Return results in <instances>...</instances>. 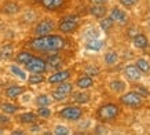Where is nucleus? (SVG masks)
Listing matches in <instances>:
<instances>
[{"label":"nucleus","mask_w":150,"mask_h":135,"mask_svg":"<svg viewBox=\"0 0 150 135\" xmlns=\"http://www.w3.org/2000/svg\"><path fill=\"white\" fill-rule=\"evenodd\" d=\"M30 47L40 53H58L59 50L64 48L65 39L59 35H43L33 39L30 43Z\"/></svg>","instance_id":"f257e3e1"},{"label":"nucleus","mask_w":150,"mask_h":135,"mask_svg":"<svg viewBox=\"0 0 150 135\" xmlns=\"http://www.w3.org/2000/svg\"><path fill=\"white\" fill-rule=\"evenodd\" d=\"M96 116L102 122H110L114 120L118 116V106L116 104H106L102 105L98 110H96Z\"/></svg>","instance_id":"f03ea898"},{"label":"nucleus","mask_w":150,"mask_h":135,"mask_svg":"<svg viewBox=\"0 0 150 135\" xmlns=\"http://www.w3.org/2000/svg\"><path fill=\"white\" fill-rule=\"evenodd\" d=\"M120 102L128 108H141L143 105V97H141L137 91H129L120 97Z\"/></svg>","instance_id":"7ed1b4c3"},{"label":"nucleus","mask_w":150,"mask_h":135,"mask_svg":"<svg viewBox=\"0 0 150 135\" xmlns=\"http://www.w3.org/2000/svg\"><path fill=\"white\" fill-rule=\"evenodd\" d=\"M59 116L62 119H66V120H70V122H76L79 119H81L83 116V110L77 106H69V108H65L59 112Z\"/></svg>","instance_id":"20e7f679"},{"label":"nucleus","mask_w":150,"mask_h":135,"mask_svg":"<svg viewBox=\"0 0 150 135\" xmlns=\"http://www.w3.org/2000/svg\"><path fill=\"white\" fill-rule=\"evenodd\" d=\"M72 91H73L72 84L62 81V83H59V86L57 87V90L52 92V97H54L57 101H64L66 97H69V95L72 94Z\"/></svg>","instance_id":"39448f33"},{"label":"nucleus","mask_w":150,"mask_h":135,"mask_svg":"<svg viewBox=\"0 0 150 135\" xmlns=\"http://www.w3.org/2000/svg\"><path fill=\"white\" fill-rule=\"evenodd\" d=\"M25 66H26V69L29 72H32V73H43V72H46V69H47V62L44 59L33 57Z\"/></svg>","instance_id":"423d86ee"},{"label":"nucleus","mask_w":150,"mask_h":135,"mask_svg":"<svg viewBox=\"0 0 150 135\" xmlns=\"http://www.w3.org/2000/svg\"><path fill=\"white\" fill-rule=\"evenodd\" d=\"M55 23L50 19H44V21H40V22L36 25L35 28V35L36 36H43V35H48L54 31Z\"/></svg>","instance_id":"0eeeda50"},{"label":"nucleus","mask_w":150,"mask_h":135,"mask_svg":"<svg viewBox=\"0 0 150 135\" xmlns=\"http://www.w3.org/2000/svg\"><path fill=\"white\" fill-rule=\"evenodd\" d=\"M124 76L131 81H138L141 80L142 72L139 70V68L137 65H128V66L124 68Z\"/></svg>","instance_id":"6e6552de"},{"label":"nucleus","mask_w":150,"mask_h":135,"mask_svg":"<svg viewBox=\"0 0 150 135\" xmlns=\"http://www.w3.org/2000/svg\"><path fill=\"white\" fill-rule=\"evenodd\" d=\"M70 77V72L69 70H61V72H55L54 75H51L48 77V83L50 84H59L62 81H66Z\"/></svg>","instance_id":"1a4fd4ad"},{"label":"nucleus","mask_w":150,"mask_h":135,"mask_svg":"<svg viewBox=\"0 0 150 135\" xmlns=\"http://www.w3.org/2000/svg\"><path fill=\"white\" fill-rule=\"evenodd\" d=\"M58 29L62 33H72L77 29V22L76 21H73V19H64L62 22L59 23Z\"/></svg>","instance_id":"9d476101"},{"label":"nucleus","mask_w":150,"mask_h":135,"mask_svg":"<svg viewBox=\"0 0 150 135\" xmlns=\"http://www.w3.org/2000/svg\"><path fill=\"white\" fill-rule=\"evenodd\" d=\"M109 18L112 19V21H116V22H125L127 21V14L124 13V11H121L120 9H113L112 11H110V15Z\"/></svg>","instance_id":"9b49d317"},{"label":"nucleus","mask_w":150,"mask_h":135,"mask_svg":"<svg viewBox=\"0 0 150 135\" xmlns=\"http://www.w3.org/2000/svg\"><path fill=\"white\" fill-rule=\"evenodd\" d=\"M90 13H91V15H94L95 18H103L105 15H106V13H108V9L105 7L103 4H95L92 6L91 9H90Z\"/></svg>","instance_id":"f8f14e48"},{"label":"nucleus","mask_w":150,"mask_h":135,"mask_svg":"<svg viewBox=\"0 0 150 135\" xmlns=\"http://www.w3.org/2000/svg\"><path fill=\"white\" fill-rule=\"evenodd\" d=\"M76 84H77L79 88H83V90H86V88H90V87H92V84H94V80H92L91 76H81L79 77L77 81H76Z\"/></svg>","instance_id":"ddd939ff"},{"label":"nucleus","mask_w":150,"mask_h":135,"mask_svg":"<svg viewBox=\"0 0 150 135\" xmlns=\"http://www.w3.org/2000/svg\"><path fill=\"white\" fill-rule=\"evenodd\" d=\"M147 44H149V40L143 33H138L137 36H134V45L137 48H146Z\"/></svg>","instance_id":"4468645a"},{"label":"nucleus","mask_w":150,"mask_h":135,"mask_svg":"<svg viewBox=\"0 0 150 135\" xmlns=\"http://www.w3.org/2000/svg\"><path fill=\"white\" fill-rule=\"evenodd\" d=\"M41 4L47 10H57L64 4V0H41Z\"/></svg>","instance_id":"2eb2a0df"},{"label":"nucleus","mask_w":150,"mask_h":135,"mask_svg":"<svg viewBox=\"0 0 150 135\" xmlns=\"http://www.w3.org/2000/svg\"><path fill=\"white\" fill-rule=\"evenodd\" d=\"M23 91L25 88L21 86H13V87H8L7 90H6V95L8 97V98H17L18 95L23 94Z\"/></svg>","instance_id":"dca6fc26"},{"label":"nucleus","mask_w":150,"mask_h":135,"mask_svg":"<svg viewBox=\"0 0 150 135\" xmlns=\"http://www.w3.org/2000/svg\"><path fill=\"white\" fill-rule=\"evenodd\" d=\"M86 47L88 50H91V51H99L103 47V41L98 40V39H90V40L87 41Z\"/></svg>","instance_id":"f3484780"},{"label":"nucleus","mask_w":150,"mask_h":135,"mask_svg":"<svg viewBox=\"0 0 150 135\" xmlns=\"http://www.w3.org/2000/svg\"><path fill=\"white\" fill-rule=\"evenodd\" d=\"M37 120V114L36 113H32V112H28V113H22L21 116H19V122L21 123H35Z\"/></svg>","instance_id":"a211bd4d"},{"label":"nucleus","mask_w":150,"mask_h":135,"mask_svg":"<svg viewBox=\"0 0 150 135\" xmlns=\"http://www.w3.org/2000/svg\"><path fill=\"white\" fill-rule=\"evenodd\" d=\"M110 90L114 91V92H123L124 90H125V83H123V81H120V80H113V81H110Z\"/></svg>","instance_id":"6ab92c4d"},{"label":"nucleus","mask_w":150,"mask_h":135,"mask_svg":"<svg viewBox=\"0 0 150 135\" xmlns=\"http://www.w3.org/2000/svg\"><path fill=\"white\" fill-rule=\"evenodd\" d=\"M33 58V55L30 54V53H28V51H22V53H19L18 55H17V58H15V61L18 63H23V65H26L30 59Z\"/></svg>","instance_id":"aec40b11"},{"label":"nucleus","mask_w":150,"mask_h":135,"mask_svg":"<svg viewBox=\"0 0 150 135\" xmlns=\"http://www.w3.org/2000/svg\"><path fill=\"white\" fill-rule=\"evenodd\" d=\"M105 62H106V65H109V66H113V65H116L118 62V55L114 51H110V53H108V54L105 55Z\"/></svg>","instance_id":"412c9836"},{"label":"nucleus","mask_w":150,"mask_h":135,"mask_svg":"<svg viewBox=\"0 0 150 135\" xmlns=\"http://www.w3.org/2000/svg\"><path fill=\"white\" fill-rule=\"evenodd\" d=\"M3 11H4L6 14H17L19 11V6L17 4V3L8 1V3H6V4L3 6Z\"/></svg>","instance_id":"4be33fe9"},{"label":"nucleus","mask_w":150,"mask_h":135,"mask_svg":"<svg viewBox=\"0 0 150 135\" xmlns=\"http://www.w3.org/2000/svg\"><path fill=\"white\" fill-rule=\"evenodd\" d=\"M135 65L139 68V70H141L142 73H150V63H149V61H146V59H143V58H139Z\"/></svg>","instance_id":"5701e85b"},{"label":"nucleus","mask_w":150,"mask_h":135,"mask_svg":"<svg viewBox=\"0 0 150 135\" xmlns=\"http://www.w3.org/2000/svg\"><path fill=\"white\" fill-rule=\"evenodd\" d=\"M99 23H100V28H102V29H103L105 32H109L110 29L113 28L114 21H112V19H110L109 17H103V18H100Z\"/></svg>","instance_id":"b1692460"},{"label":"nucleus","mask_w":150,"mask_h":135,"mask_svg":"<svg viewBox=\"0 0 150 135\" xmlns=\"http://www.w3.org/2000/svg\"><path fill=\"white\" fill-rule=\"evenodd\" d=\"M36 105L37 106H48L51 105V98L46 94H41L36 98Z\"/></svg>","instance_id":"393cba45"},{"label":"nucleus","mask_w":150,"mask_h":135,"mask_svg":"<svg viewBox=\"0 0 150 135\" xmlns=\"http://www.w3.org/2000/svg\"><path fill=\"white\" fill-rule=\"evenodd\" d=\"M73 99L76 102H79V104H87L90 101V95L87 92H77V94L73 95Z\"/></svg>","instance_id":"a878e982"},{"label":"nucleus","mask_w":150,"mask_h":135,"mask_svg":"<svg viewBox=\"0 0 150 135\" xmlns=\"http://www.w3.org/2000/svg\"><path fill=\"white\" fill-rule=\"evenodd\" d=\"M11 55H13V45L6 44L4 47L1 48V51H0V57L4 59H8V58H11Z\"/></svg>","instance_id":"bb28decb"},{"label":"nucleus","mask_w":150,"mask_h":135,"mask_svg":"<svg viewBox=\"0 0 150 135\" xmlns=\"http://www.w3.org/2000/svg\"><path fill=\"white\" fill-rule=\"evenodd\" d=\"M28 81L30 84H40L44 81V76H43V73H33L32 76L28 79Z\"/></svg>","instance_id":"cd10ccee"},{"label":"nucleus","mask_w":150,"mask_h":135,"mask_svg":"<svg viewBox=\"0 0 150 135\" xmlns=\"http://www.w3.org/2000/svg\"><path fill=\"white\" fill-rule=\"evenodd\" d=\"M0 109H1L4 113H7V114H13V113H15L18 110V108L13 104H1L0 105Z\"/></svg>","instance_id":"c85d7f7f"},{"label":"nucleus","mask_w":150,"mask_h":135,"mask_svg":"<svg viewBox=\"0 0 150 135\" xmlns=\"http://www.w3.org/2000/svg\"><path fill=\"white\" fill-rule=\"evenodd\" d=\"M37 116L43 117V119H48L51 116V110L48 106H39V110H37Z\"/></svg>","instance_id":"c756f323"},{"label":"nucleus","mask_w":150,"mask_h":135,"mask_svg":"<svg viewBox=\"0 0 150 135\" xmlns=\"http://www.w3.org/2000/svg\"><path fill=\"white\" fill-rule=\"evenodd\" d=\"M61 62H62V59L59 58L58 55H51L50 58H48V61H47V63L52 68H58L61 65Z\"/></svg>","instance_id":"7c9ffc66"},{"label":"nucleus","mask_w":150,"mask_h":135,"mask_svg":"<svg viewBox=\"0 0 150 135\" xmlns=\"http://www.w3.org/2000/svg\"><path fill=\"white\" fill-rule=\"evenodd\" d=\"M69 132H70L69 128L65 126H57L54 130V134H57V135H68Z\"/></svg>","instance_id":"2f4dec72"},{"label":"nucleus","mask_w":150,"mask_h":135,"mask_svg":"<svg viewBox=\"0 0 150 135\" xmlns=\"http://www.w3.org/2000/svg\"><path fill=\"white\" fill-rule=\"evenodd\" d=\"M11 72H13L14 75H17V76H18L19 79H22V80H25V79H26L25 72H22V70H21L18 66H15V65H13V66H11Z\"/></svg>","instance_id":"473e14b6"},{"label":"nucleus","mask_w":150,"mask_h":135,"mask_svg":"<svg viewBox=\"0 0 150 135\" xmlns=\"http://www.w3.org/2000/svg\"><path fill=\"white\" fill-rule=\"evenodd\" d=\"M86 73L88 76H96L98 73H99V69L95 66H87L86 68Z\"/></svg>","instance_id":"72a5a7b5"},{"label":"nucleus","mask_w":150,"mask_h":135,"mask_svg":"<svg viewBox=\"0 0 150 135\" xmlns=\"http://www.w3.org/2000/svg\"><path fill=\"white\" fill-rule=\"evenodd\" d=\"M139 0H120V3L124 6V7H127V9H131L134 6L137 4Z\"/></svg>","instance_id":"f704fd0d"},{"label":"nucleus","mask_w":150,"mask_h":135,"mask_svg":"<svg viewBox=\"0 0 150 135\" xmlns=\"http://www.w3.org/2000/svg\"><path fill=\"white\" fill-rule=\"evenodd\" d=\"M137 92L141 95V97H147V95H149V91L146 90L145 87H142V86H138L137 87Z\"/></svg>","instance_id":"c9c22d12"},{"label":"nucleus","mask_w":150,"mask_h":135,"mask_svg":"<svg viewBox=\"0 0 150 135\" xmlns=\"http://www.w3.org/2000/svg\"><path fill=\"white\" fill-rule=\"evenodd\" d=\"M95 132H96V134H108V130H106V127H105V126L99 124V126H96Z\"/></svg>","instance_id":"e433bc0d"},{"label":"nucleus","mask_w":150,"mask_h":135,"mask_svg":"<svg viewBox=\"0 0 150 135\" xmlns=\"http://www.w3.org/2000/svg\"><path fill=\"white\" fill-rule=\"evenodd\" d=\"M109 0H91V3L94 4H105V3H108Z\"/></svg>","instance_id":"4c0bfd02"},{"label":"nucleus","mask_w":150,"mask_h":135,"mask_svg":"<svg viewBox=\"0 0 150 135\" xmlns=\"http://www.w3.org/2000/svg\"><path fill=\"white\" fill-rule=\"evenodd\" d=\"M10 119L7 116H0V123H8Z\"/></svg>","instance_id":"58836bf2"},{"label":"nucleus","mask_w":150,"mask_h":135,"mask_svg":"<svg viewBox=\"0 0 150 135\" xmlns=\"http://www.w3.org/2000/svg\"><path fill=\"white\" fill-rule=\"evenodd\" d=\"M30 130L33 131V132H36V131H40V126H37V124H35V126L30 128Z\"/></svg>","instance_id":"ea45409f"},{"label":"nucleus","mask_w":150,"mask_h":135,"mask_svg":"<svg viewBox=\"0 0 150 135\" xmlns=\"http://www.w3.org/2000/svg\"><path fill=\"white\" fill-rule=\"evenodd\" d=\"M13 134H14V135H22L23 131H19V130H18V131H13Z\"/></svg>","instance_id":"a19ab883"},{"label":"nucleus","mask_w":150,"mask_h":135,"mask_svg":"<svg viewBox=\"0 0 150 135\" xmlns=\"http://www.w3.org/2000/svg\"><path fill=\"white\" fill-rule=\"evenodd\" d=\"M40 1H41V0H40Z\"/></svg>","instance_id":"79ce46f5"}]
</instances>
